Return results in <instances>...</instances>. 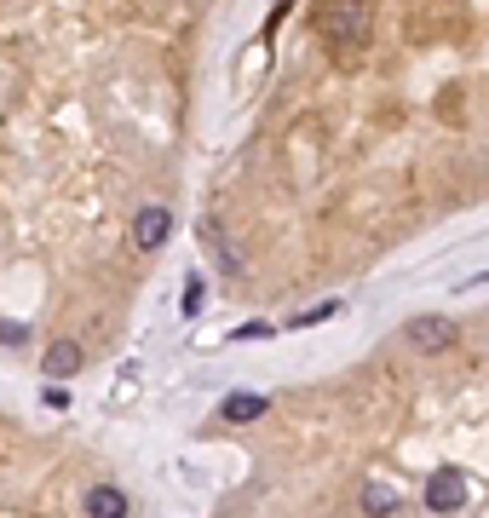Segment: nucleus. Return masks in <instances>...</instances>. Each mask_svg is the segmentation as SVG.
<instances>
[{"instance_id": "obj_1", "label": "nucleus", "mask_w": 489, "mask_h": 518, "mask_svg": "<svg viewBox=\"0 0 489 518\" xmlns=\"http://www.w3.org/2000/svg\"><path fill=\"white\" fill-rule=\"evenodd\" d=\"M317 29L328 35V47L334 52H351L363 47V35H369V0H328Z\"/></svg>"}, {"instance_id": "obj_2", "label": "nucleus", "mask_w": 489, "mask_h": 518, "mask_svg": "<svg viewBox=\"0 0 489 518\" xmlns=\"http://www.w3.org/2000/svg\"><path fill=\"white\" fill-rule=\"evenodd\" d=\"M403 346H409V352H449V346H455V323H449V317H409V323H403Z\"/></svg>"}, {"instance_id": "obj_3", "label": "nucleus", "mask_w": 489, "mask_h": 518, "mask_svg": "<svg viewBox=\"0 0 489 518\" xmlns=\"http://www.w3.org/2000/svg\"><path fill=\"white\" fill-rule=\"evenodd\" d=\"M167 236H173V213H167L162 202H150V208L133 213V248H139V254H156Z\"/></svg>"}, {"instance_id": "obj_4", "label": "nucleus", "mask_w": 489, "mask_h": 518, "mask_svg": "<svg viewBox=\"0 0 489 518\" xmlns=\"http://www.w3.org/2000/svg\"><path fill=\"white\" fill-rule=\"evenodd\" d=\"M426 507H432V513H461L466 507V472H455V467L432 472V478H426Z\"/></svg>"}, {"instance_id": "obj_5", "label": "nucleus", "mask_w": 489, "mask_h": 518, "mask_svg": "<svg viewBox=\"0 0 489 518\" xmlns=\"http://www.w3.org/2000/svg\"><path fill=\"white\" fill-rule=\"evenodd\" d=\"M271 409V398H259V392H231V398L219 403V421H231V426H248V421H259Z\"/></svg>"}, {"instance_id": "obj_6", "label": "nucleus", "mask_w": 489, "mask_h": 518, "mask_svg": "<svg viewBox=\"0 0 489 518\" xmlns=\"http://www.w3.org/2000/svg\"><path fill=\"white\" fill-rule=\"evenodd\" d=\"M41 369H47L52 380H70V375H81V346H75V340H52V346H47V357H41Z\"/></svg>"}, {"instance_id": "obj_7", "label": "nucleus", "mask_w": 489, "mask_h": 518, "mask_svg": "<svg viewBox=\"0 0 489 518\" xmlns=\"http://www.w3.org/2000/svg\"><path fill=\"white\" fill-rule=\"evenodd\" d=\"M87 518H127V490L93 484V490H87Z\"/></svg>"}, {"instance_id": "obj_8", "label": "nucleus", "mask_w": 489, "mask_h": 518, "mask_svg": "<svg viewBox=\"0 0 489 518\" xmlns=\"http://www.w3.org/2000/svg\"><path fill=\"white\" fill-rule=\"evenodd\" d=\"M397 507H403V501H397V490H386V484H369V490H363V513L369 518H392Z\"/></svg>"}, {"instance_id": "obj_9", "label": "nucleus", "mask_w": 489, "mask_h": 518, "mask_svg": "<svg viewBox=\"0 0 489 518\" xmlns=\"http://www.w3.org/2000/svg\"><path fill=\"white\" fill-rule=\"evenodd\" d=\"M340 311V300H328V306H311V311H300L294 317V329H311V323H323V317H334Z\"/></svg>"}, {"instance_id": "obj_10", "label": "nucleus", "mask_w": 489, "mask_h": 518, "mask_svg": "<svg viewBox=\"0 0 489 518\" xmlns=\"http://www.w3.org/2000/svg\"><path fill=\"white\" fill-rule=\"evenodd\" d=\"M236 340H271V323H242V329H236Z\"/></svg>"}, {"instance_id": "obj_11", "label": "nucleus", "mask_w": 489, "mask_h": 518, "mask_svg": "<svg viewBox=\"0 0 489 518\" xmlns=\"http://www.w3.org/2000/svg\"><path fill=\"white\" fill-rule=\"evenodd\" d=\"M0 340H6V346H24L29 334H24V329H18V323H0Z\"/></svg>"}, {"instance_id": "obj_12", "label": "nucleus", "mask_w": 489, "mask_h": 518, "mask_svg": "<svg viewBox=\"0 0 489 518\" xmlns=\"http://www.w3.org/2000/svg\"><path fill=\"white\" fill-rule=\"evenodd\" d=\"M47 403H52V409H64V403H70V392H64V380H52V386H47Z\"/></svg>"}]
</instances>
